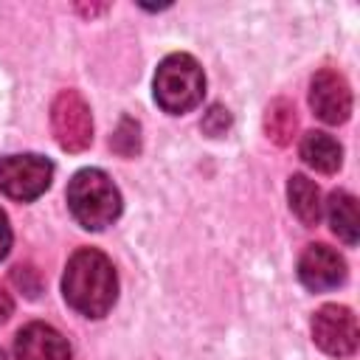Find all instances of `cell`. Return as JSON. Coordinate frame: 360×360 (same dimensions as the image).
<instances>
[{"instance_id": "3957f363", "label": "cell", "mask_w": 360, "mask_h": 360, "mask_svg": "<svg viewBox=\"0 0 360 360\" xmlns=\"http://www.w3.org/2000/svg\"><path fill=\"white\" fill-rule=\"evenodd\" d=\"M155 101L169 115L194 110L205 96V73L188 53H169L155 70Z\"/></svg>"}, {"instance_id": "ba28073f", "label": "cell", "mask_w": 360, "mask_h": 360, "mask_svg": "<svg viewBox=\"0 0 360 360\" xmlns=\"http://www.w3.org/2000/svg\"><path fill=\"white\" fill-rule=\"evenodd\" d=\"M298 281L312 292L335 290L346 281V262L335 248L312 242L298 256Z\"/></svg>"}, {"instance_id": "6da1fadb", "label": "cell", "mask_w": 360, "mask_h": 360, "mask_svg": "<svg viewBox=\"0 0 360 360\" xmlns=\"http://www.w3.org/2000/svg\"><path fill=\"white\" fill-rule=\"evenodd\" d=\"M62 295L84 318H104L118 298V276L112 262L96 248H79L62 276Z\"/></svg>"}, {"instance_id": "7c38bea8", "label": "cell", "mask_w": 360, "mask_h": 360, "mask_svg": "<svg viewBox=\"0 0 360 360\" xmlns=\"http://www.w3.org/2000/svg\"><path fill=\"white\" fill-rule=\"evenodd\" d=\"M326 214H329L332 233L338 239H343L346 245H357V233H360L357 200L349 191H332L326 200Z\"/></svg>"}, {"instance_id": "8992f818", "label": "cell", "mask_w": 360, "mask_h": 360, "mask_svg": "<svg viewBox=\"0 0 360 360\" xmlns=\"http://www.w3.org/2000/svg\"><path fill=\"white\" fill-rule=\"evenodd\" d=\"M357 318L349 307L340 304H323L312 315V340L321 352L332 357H349L357 349Z\"/></svg>"}, {"instance_id": "30bf717a", "label": "cell", "mask_w": 360, "mask_h": 360, "mask_svg": "<svg viewBox=\"0 0 360 360\" xmlns=\"http://www.w3.org/2000/svg\"><path fill=\"white\" fill-rule=\"evenodd\" d=\"M301 160L321 174H335L343 163V149L332 135L312 129L301 138Z\"/></svg>"}, {"instance_id": "277c9868", "label": "cell", "mask_w": 360, "mask_h": 360, "mask_svg": "<svg viewBox=\"0 0 360 360\" xmlns=\"http://www.w3.org/2000/svg\"><path fill=\"white\" fill-rule=\"evenodd\" d=\"M53 163L42 155H6L0 158V191L17 202H31L51 186Z\"/></svg>"}, {"instance_id": "52a82bcc", "label": "cell", "mask_w": 360, "mask_h": 360, "mask_svg": "<svg viewBox=\"0 0 360 360\" xmlns=\"http://www.w3.org/2000/svg\"><path fill=\"white\" fill-rule=\"evenodd\" d=\"M309 107L323 124H343L352 115V87L343 73L323 68L309 82Z\"/></svg>"}, {"instance_id": "5bb4252c", "label": "cell", "mask_w": 360, "mask_h": 360, "mask_svg": "<svg viewBox=\"0 0 360 360\" xmlns=\"http://www.w3.org/2000/svg\"><path fill=\"white\" fill-rule=\"evenodd\" d=\"M110 149L118 152L121 158H135L141 152V124L129 115H124L110 138Z\"/></svg>"}, {"instance_id": "d6986e66", "label": "cell", "mask_w": 360, "mask_h": 360, "mask_svg": "<svg viewBox=\"0 0 360 360\" xmlns=\"http://www.w3.org/2000/svg\"><path fill=\"white\" fill-rule=\"evenodd\" d=\"M76 8H79L82 14H90V17H93V14H101V11H107V6H76Z\"/></svg>"}, {"instance_id": "9a60e30c", "label": "cell", "mask_w": 360, "mask_h": 360, "mask_svg": "<svg viewBox=\"0 0 360 360\" xmlns=\"http://www.w3.org/2000/svg\"><path fill=\"white\" fill-rule=\"evenodd\" d=\"M228 127H231V112L222 104H211L208 112L202 115V132L211 138H219L228 132Z\"/></svg>"}, {"instance_id": "9c48e42d", "label": "cell", "mask_w": 360, "mask_h": 360, "mask_svg": "<svg viewBox=\"0 0 360 360\" xmlns=\"http://www.w3.org/2000/svg\"><path fill=\"white\" fill-rule=\"evenodd\" d=\"M17 360H70V346L51 323H25L14 338Z\"/></svg>"}, {"instance_id": "2e32d148", "label": "cell", "mask_w": 360, "mask_h": 360, "mask_svg": "<svg viewBox=\"0 0 360 360\" xmlns=\"http://www.w3.org/2000/svg\"><path fill=\"white\" fill-rule=\"evenodd\" d=\"M11 278H14L17 287H22V292H25L28 298H37V295H39V276H37L34 267L17 264V267L11 270Z\"/></svg>"}, {"instance_id": "5b68a950", "label": "cell", "mask_w": 360, "mask_h": 360, "mask_svg": "<svg viewBox=\"0 0 360 360\" xmlns=\"http://www.w3.org/2000/svg\"><path fill=\"white\" fill-rule=\"evenodd\" d=\"M51 129L65 152H84L93 143V115L76 90H62L51 104Z\"/></svg>"}, {"instance_id": "e0dca14e", "label": "cell", "mask_w": 360, "mask_h": 360, "mask_svg": "<svg viewBox=\"0 0 360 360\" xmlns=\"http://www.w3.org/2000/svg\"><path fill=\"white\" fill-rule=\"evenodd\" d=\"M8 250H11V225H8L6 211H0V259H6Z\"/></svg>"}, {"instance_id": "7a4b0ae2", "label": "cell", "mask_w": 360, "mask_h": 360, "mask_svg": "<svg viewBox=\"0 0 360 360\" xmlns=\"http://www.w3.org/2000/svg\"><path fill=\"white\" fill-rule=\"evenodd\" d=\"M68 208L84 231H104L121 214V191L101 169H79L68 183Z\"/></svg>"}, {"instance_id": "4fadbf2b", "label": "cell", "mask_w": 360, "mask_h": 360, "mask_svg": "<svg viewBox=\"0 0 360 360\" xmlns=\"http://www.w3.org/2000/svg\"><path fill=\"white\" fill-rule=\"evenodd\" d=\"M295 127H298V115H295V107L287 101V98H276L267 104V112H264V132L273 143L278 146H287L295 135Z\"/></svg>"}, {"instance_id": "8fae6325", "label": "cell", "mask_w": 360, "mask_h": 360, "mask_svg": "<svg viewBox=\"0 0 360 360\" xmlns=\"http://www.w3.org/2000/svg\"><path fill=\"white\" fill-rule=\"evenodd\" d=\"M287 200H290V211L301 219V225H318L323 202H321V191L318 186L307 177V174H292L287 180Z\"/></svg>"}, {"instance_id": "ac0fdd59", "label": "cell", "mask_w": 360, "mask_h": 360, "mask_svg": "<svg viewBox=\"0 0 360 360\" xmlns=\"http://www.w3.org/2000/svg\"><path fill=\"white\" fill-rule=\"evenodd\" d=\"M11 312H14V301H11V295L6 292V287L0 284V323H6V321L11 318Z\"/></svg>"}]
</instances>
